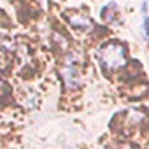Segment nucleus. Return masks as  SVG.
<instances>
[{
    "mask_svg": "<svg viewBox=\"0 0 149 149\" xmlns=\"http://www.w3.org/2000/svg\"><path fill=\"white\" fill-rule=\"evenodd\" d=\"M67 21H68V25L72 28H76L79 32H86V30L93 28V21L86 14H81V13H68L67 14Z\"/></svg>",
    "mask_w": 149,
    "mask_h": 149,
    "instance_id": "20e7f679",
    "label": "nucleus"
},
{
    "mask_svg": "<svg viewBox=\"0 0 149 149\" xmlns=\"http://www.w3.org/2000/svg\"><path fill=\"white\" fill-rule=\"evenodd\" d=\"M9 95V84L0 77V102H4V98Z\"/></svg>",
    "mask_w": 149,
    "mask_h": 149,
    "instance_id": "0eeeda50",
    "label": "nucleus"
},
{
    "mask_svg": "<svg viewBox=\"0 0 149 149\" xmlns=\"http://www.w3.org/2000/svg\"><path fill=\"white\" fill-rule=\"evenodd\" d=\"M144 33L146 39L149 40V0L144 2Z\"/></svg>",
    "mask_w": 149,
    "mask_h": 149,
    "instance_id": "423d86ee",
    "label": "nucleus"
},
{
    "mask_svg": "<svg viewBox=\"0 0 149 149\" xmlns=\"http://www.w3.org/2000/svg\"><path fill=\"white\" fill-rule=\"evenodd\" d=\"M149 123V114L144 109L139 107H132L128 111L123 112V126L130 128V130H140L142 126H146Z\"/></svg>",
    "mask_w": 149,
    "mask_h": 149,
    "instance_id": "7ed1b4c3",
    "label": "nucleus"
},
{
    "mask_svg": "<svg viewBox=\"0 0 149 149\" xmlns=\"http://www.w3.org/2000/svg\"><path fill=\"white\" fill-rule=\"evenodd\" d=\"M97 60L105 74H112L126 65V46L119 40L104 42L97 49Z\"/></svg>",
    "mask_w": 149,
    "mask_h": 149,
    "instance_id": "f257e3e1",
    "label": "nucleus"
},
{
    "mask_svg": "<svg viewBox=\"0 0 149 149\" xmlns=\"http://www.w3.org/2000/svg\"><path fill=\"white\" fill-rule=\"evenodd\" d=\"M65 149H74V147H65Z\"/></svg>",
    "mask_w": 149,
    "mask_h": 149,
    "instance_id": "6e6552de",
    "label": "nucleus"
},
{
    "mask_svg": "<svg viewBox=\"0 0 149 149\" xmlns=\"http://www.w3.org/2000/svg\"><path fill=\"white\" fill-rule=\"evenodd\" d=\"M116 14H118V6H116V4H109V6H105L104 11H102V19L107 21V23H111Z\"/></svg>",
    "mask_w": 149,
    "mask_h": 149,
    "instance_id": "39448f33",
    "label": "nucleus"
},
{
    "mask_svg": "<svg viewBox=\"0 0 149 149\" xmlns=\"http://www.w3.org/2000/svg\"><path fill=\"white\" fill-rule=\"evenodd\" d=\"M61 77H63V84L68 90H74L81 84V67L76 54H68L65 58L61 65Z\"/></svg>",
    "mask_w": 149,
    "mask_h": 149,
    "instance_id": "f03ea898",
    "label": "nucleus"
}]
</instances>
